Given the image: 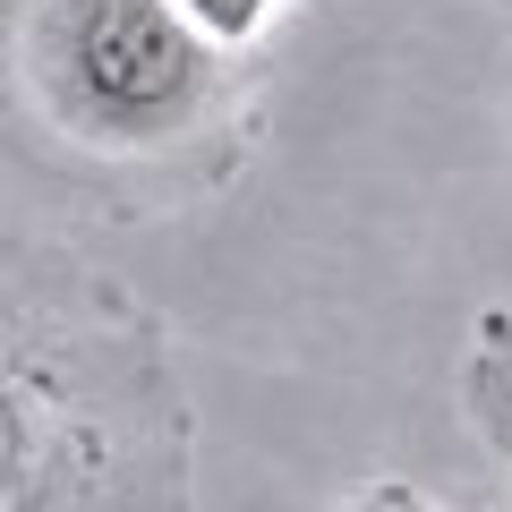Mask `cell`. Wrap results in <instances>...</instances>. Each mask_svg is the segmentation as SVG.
Masks as SVG:
<instances>
[{"mask_svg": "<svg viewBox=\"0 0 512 512\" xmlns=\"http://www.w3.org/2000/svg\"><path fill=\"white\" fill-rule=\"evenodd\" d=\"M197 436L163 325L69 248L9 256L0 512H188Z\"/></svg>", "mask_w": 512, "mask_h": 512, "instance_id": "6da1fadb", "label": "cell"}, {"mask_svg": "<svg viewBox=\"0 0 512 512\" xmlns=\"http://www.w3.org/2000/svg\"><path fill=\"white\" fill-rule=\"evenodd\" d=\"M26 94L86 154H171L231 94V52L180 0H26Z\"/></svg>", "mask_w": 512, "mask_h": 512, "instance_id": "7a4b0ae2", "label": "cell"}, {"mask_svg": "<svg viewBox=\"0 0 512 512\" xmlns=\"http://www.w3.org/2000/svg\"><path fill=\"white\" fill-rule=\"evenodd\" d=\"M461 402H470V427L512 461V316H478L470 367H461Z\"/></svg>", "mask_w": 512, "mask_h": 512, "instance_id": "3957f363", "label": "cell"}, {"mask_svg": "<svg viewBox=\"0 0 512 512\" xmlns=\"http://www.w3.org/2000/svg\"><path fill=\"white\" fill-rule=\"evenodd\" d=\"M180 9H188V18H197L205 35L222 43V52H239V43L265 35V18H274L282 0H180Z\"/></svg>", "mask_w": 512, "mask_h": 512, "instance_id": "277c9868", "label": "cell"}, {"mask_svg": "<svg viewBox=\"0 0 512 512\" xmlns=\"http://www.w3.org/2000/svg\"><path fill=\"white\" fill-rule=\"evenodd\" d=\"M350 512H436V504H427L419 487H402V478H376V487H367Z\"/></svg>", "mask_w": 512, "mask_h": 512, "instance_id": "5b68a950", "label": "cell"}]
</instances>
